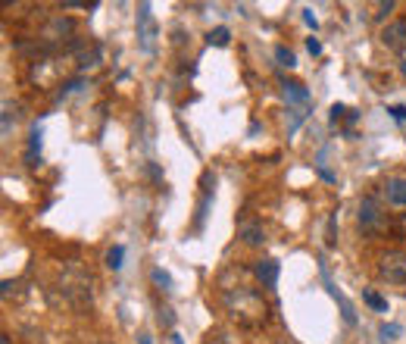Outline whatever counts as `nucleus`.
I'll list each match as a JSON object with an SVG mask.
<instances>
[{
  "instance_id": "obj_1",
  "label": "nucleus",
  "mask_w": 406,
  "mask_h": 344,
  "mask_svg": "<svg viewBox=\"0 0 406 344\" xmlns=\"http://www.w3.org/2000/svg\"><path fill=\"white\" fill-rule=\"evenodd\" d=\"M222 303L231 313V319H238L247 328H256L269 319V307H265L263 294L253 291V288H231V291L222 294Z\"/></svg>"
},
{
  "instance_id": "obj_2",
  "label": "nucleus",
  "mask_w": 406,
  "mask_h": 344,
  "mask_svg": "<svg viewBox=\"0 0 406 344\" xmlns=\"http://www.w3.org/2000/svg\"><path fill=\"white\" fill-rule=\"evenodd\" d=\"M60 294L62 303L72 310H88L94 303V279L88 269H82L78 263H69L66 269L60 272Z\"/></svg>"
},
{
  "instance_id": "obj_3",
  "label": "nucleus",
  "mask_w": 406,
  "mask_h": 344,
  "mask_svg": "<svg viewBox=\"0 0 406 344\" xmlns=\"http://www.w3.org/2000/svg\"><path fill=\"white\" fill-rule=\"evenodd\" d=\"M378 276L390 285H406V250H385L378 257Z\"/></svg>"
},
{
  "instance_id": "obj_4",
  "label": "nucleus",
  "mask_w": 406,
  "mask_h": 344,
  "mask_svg": "<svg viewBox=\"0 0 406 344\" xmlns=\"http://www.w3.org/2000/svg\"><path fill=\"white\" fill-rule=\"evenodd\" d=\"M138 38H141V50H144V53H156V38H160V28H156L150 4H141L138 6Z\"/></svg>"
},
{
  "instance_id": "obj_5",
  "label": "nucleus",
  "mask_w": 406,
  "mask_h": 344,
  "mask_svg": "<svg viewBox=\"0 0 406 344\" xmlns=\"http://www.w3.org/2000/svg\"><path fill=\"white\" fill-rule=\"evenodd\" d=\"M75 35V22L69 19V16H53L50 22L44 26L41 38L47 44H60V41H69V38Z\"/></svg>"
},
{
  "instance_id": "obj_6",
  "label": "nucleus",
  "mask_w": 406,
  "mask_h": 344,
  "mask_svg": "<svg viewBox=\"0 0 406 344\" xmlns=\"http://www.w3.org/2000/svg\"><path fill=\"white\" fill-rule=\"evenodd\" d=\"M359 225H363V232L381 229V200L375 194H366L359 200Z\"/></svg>"
},
{
  "instance_id": "obj_7",
  "label": "nucleus",
  "mask_w": 406,
  "mask_h": 344,
  "mask_svg": "<svg viewBox=\"0 0 406 344\" xmlns=\"http://www.w3.org/2000/svg\"><path fill=\"white\" fill-rule=\"evenodd\" d=\"M381 44L388 50H406V19H394L381 28Z\"/></svg>"
},
{
  "instance_id": "obj_8",
  "label": "nucleus",
  "mask_w": 406,
  "mask_h": 344,
  "mask_svg": "<svg viewBox=\"0 0 406 344\" xmlns=\"http://www.w3.org/2000/svg\"><path fill=\"white\" fill-rule=\"evenodd\" d=\"M319 269H322V279H325V288H328V294H331L334 297V301H338L341 303V313H344V323H350V326H353L356 323V313H353V303H350L347 301V297H344V291H341V288L338 285H334V281H331V276H328V266L322 263V266H319Z\"/></svg>"
},
{
  "instance_id": "obj_9",
  "label": "nucleus",
  "mask_w": 406,
  "mask_h": 344,
  "mask_svg": "<svg viewBox=\"0 0 406 344\" xmlns=\"http://www.w3.org/2000/svg\"><path fill=\"white\" fill-rule=\"evenodd\" d=\"M385 200L390 207H406V176H388L385 178Z\"/></svg>"
},
{
  "instance_id": "obj_10",
  "label": "nucleus",
  "mask_w": 406,
  "mask_h": 344,
  "mask_svg": "<svg viewBox=\"0 0 406 344\" xmlns=\"http://www.w3.org/2000/svg\"><path fill=\"white\" fill-rule=\"evenodd\" d=\"M253 276L260 279L263 288H275L278 285V263L275 260H256L253 263Z\"/></svg>"
},
{
  "instance_id": "obj_11",
  "label": "nucleus",
  "mask_w": 406,
  "mask_h": 344,
  "mask_svg": "<svg viewBox=\"0 0 406 344\" xmlns=\"http://www.w3.org/2000/svg\"><path fill=\"white\" fill-rule=\"evenodd\" d=\"M238 235H241V241L250 244V247H260L263 241H265V232H263L260 222H241L238 225Z\"/></svg>"
},
{
  "instance_id": "obj_12",
  "label": "nucleus",
  "mask_w": 406,
  "mask_h": 344,
  "mask_svg": "<svg viewBox=\"0 0 406 344\" xmlns=\"http://www.w3.org/2000/svg\"><path fill=\"white\" fill-rule=\"evenodd\" d=\"M28 166H38L35 160H41V125H31V135H28V151H26Z\"/></svg>"
},
{
  "instance_id": "obj_13",
  "label": "nucleus",
  "mask_w": 406,
  "mask_h": 344,
  "mask_svg": "<svg viewBox=\"0 0 406 344\" xmlns=\"http://www.w3.org/2000/svg\"><path fill=\"white\" fill-rule=\"evenodd\" d=\"M285 97L294 100V104H307L309 94H307V88H303L300 82H285Z\"/></svg>"
},
{
  "instance_id": "obj_14",
  "label": "nucleus",
  "mask_w": 406,
  "mask_h": 344,
  "mask_svg": "<svg viewBox=\"0 0 406 344\" xmlns=\"http://www.w3.org/2000/svg\"><path fill=\"white\" fill-rule=\"evenodd\" d=\"M122 260H125V247H122V244H113V247L106 250V266H109L113 272L122 269Z\"/></svg>"
},
{
  "instance_id": "obj_15",
  "label": "nucleus",
  "mask_w": 406,
  "mask_h": 344,
  "mask_svg": "<svg viewBox=\"0 0 406 344\" xmlns=\"http://www.w3.org/2000/svg\"><path fill=\"white\" fill-rule=\"evenodd\" d=\"M229 38H231V31L225 28V26H219V28H213V31L207 35V41L216 44V47H225V44H229Z\"/></svg>"
},
{
  "instance_id": "obj_16",
  "label": "nucleus",
  "mask_w": 406,
  "mask_h": 344,
  "mask_svg": "<svg viewBox=\"0 0 406 344\" xmlns=\"http://www.w3.org/2000/svg\"><path fill=\"white\" fill-rule=\"evenodd\" d=\"M363 301L369 303L372 310H378V313H388V301L381 294H375V291H363Z\"/></svg>"
},
{
  "instance_id": "obj_17",
  "label": "nucleus",
  "mask_w": 406,
  "mask_h": 344,
  "mask_svg": "<svg viewBox=\"0 0 406 344\" xmlns=\"http://www.w3.org/2000/svg\"><path fill=\"white\" fill-rule=\"evenodd\" d=\"M150 279H153V285H160L163 291H172V276L166 269H160V266H156V269L150 272Z\"/></svg>"
},
{
  "instance_id": "obj_18",
  "label": "nucleus",
  "mask_w": 406,
  "mask_h": 344,
  "mask_svg": "<svg viewBox=\"0 0 406 344\" xmlns=\"http://www.w3.org/2000/svg\"><path fill=\"white\" fill-rule=\"evenodd\" d=\"M100 63V47H91V53H82V63H78V69H94Z\"/></svg>"
},
{
  "instance_id": "obj_19",
  "label": "nucleus",
  "mask_w": 406,
  "mask_h": 344,
  "mask_svg": "<svg viewBox=\"0 0 406 344\" xmlns=\"http://www.w3.org/2000/svg\"><path fill=\"white\" fill-rule=\"evenodd\" d=\"M325 241H328V247L338 244V210L328 216V238H325Z\"/></svg>"
},
{
  "instance_id": "obj_20",
  "label": "nucleus",
  "mask_w": 406,
  "mask_h": 344,
  "mask_svg": "<svg viewBox=\"0 0 406 344\" xmlns=\"http://www.w3.org/2000/svg\"><path fill=\"white\" fill-rule=\"evenodd\" d=\"M275 60L281 63V66H297V57H294V50H287V47H275Z\"/></svg>"
},
{
  "instance_id": "obj_21",
  "label": "nucleus",
  "mask_w": 406,
  "mask_h": 344,
  "mask_svg": "<svg viewBox=\"0 0 406 344\" xmlns=\"http://www.w3.org/2000/svg\"><path fill=\"white\" fill-rule=\"evenodd\" d=\"M16 109H19V104H10V100L4 104V135H10V122H16Z\"/></svg>"
},
{
  "instance_id": "obj_22",
  "label": "nucleus",
  "mask_w": 406,
  "mask_h": 344,
  "mask_svg": "<svg viewBox=\"0 0 406 344\" xmlns=\"http://www.w3.org/2000/svg\"><path fill=\"white\" fill-rule=\"evenodd\" d=\"M82 78H72V82H66V85H62V88H60V94H57V100H62V97H69V94H72V91H78V88H82Z\"/></svg>"
},
{
  "instance_id": "obj_23",
  "label": "nucleus",
  "mask_w": 406,
  "mask_h": 344,
  "mask_svg": "<svg viewBox=\"0 0 406 344\" xmlns=\"http://www.w3.org/2000/svg\"><path fill=\"white\" fill-rule=\"evenodd\" d=\"M160 326H166V328L175 326V313H172L169 307H163V310H160Z\"/></svg>"
},
{
  "instance_id": "obj_24",
  "label": "nucleus",
  "mask_w": 406,
  "mask_h": 344,
  "mask_svg": "<svg viewBox=\"0 0 406 344\" xmlns=\"http://www.w3.org/2000/svg\"><path fill=\"white\" fill-rule=\"evenodd\" d=\"M397 335H400V326H381V338L385 341H397Z\"/></svg>"
},
{
  "instance_id": "obj_25",
  "label": "nucleus",
  "mask_w": 406,
  "mask_h": 344,
  "mask_svg": "<svg viewBox=\"0 0 406 344\" xmlns=\"http://www.w3.org/2000/svg\"><path fill=\"white\" fill-rule=\"evenodd\" d=\"M394 6H397L394 0H388V4H378V6H375V10H378V13H375V19H385L388 13H394Z\"/></svg>"
},
{
  "instance_id": "obj_26",
  "label": "nucleus",
  "mask_w": 406,
  "mask_h": 344,
  "mask_svg": "<svg viewBox=\"0 0 406 344\" xmlns=\"http://www.w3.org/2000/svg\"><path fill=\"white\" fill-rule=\"evenodd\" d=\"M344 113H347V109H344L341 104H334V107H331V116H328V119H331V122H341Z\"/></svg>"
},
{
  "instance_id": "obj_27",
  "label": "nucleus",
  "mask_w": 406,
  "mask_h": 344,
  "mask_svg": "<svg viewBox=\"0 0 406 344\" xmlns=\"http://www.w3.org/2000/svg\"><path fill=\"white\" fill-rule=\"evenodd\" d=\"M388 113L394 116V119H400V122L406 119V107H388Z\"/></svg>"
},
{
  "instance_id": "obj_28",
  "label": "nucleus",
  "mask_w": 406,
  "mask_h": 344,
  "mask_svg": "<svg viewBox=\"0 0 406 344\" xmlns=\"http://www.w3.org/2000/svg\"><path fill=\"white\" fill-rule=\"evenodd\" d=\"M307 50L309 53H322V44H319L316 38H307Z\"/></svg>"
},
{
  "instance_id": "obj_29",
  "label": "nucleus",
  "mask_w": 406,
  "mask_h": 344,
  "mask_svg": "<svg viewBox=\"0 0 406 344\" xmlns=\"http://www.w3.org/2000/svg\"><path fill=\"white\" fill-rule=\"evenodd\" d=\"M303 19H307V26H312V28L319 26V19H316V16H312V10H307V13H303Z\"/></svg>"
},
{
  "instance_id": "obj_30",
  "label": "nucleus",
  "mask_w": 406,
  "mask_h": 344,
  "mask_svg": "<svg viewBox=\"0 0 406 344\" xmlns=\"http://www.w3.org/2000/svg\"><path fill=\"white\" fill-rule=\"evenodd\" d=\"M400 235H403V241H406V213H403V219H400Z\"/></svg>"
},
{
  "instance_id": "obj_31",
  "label": "nucleus",
  "mask_w": 406,
  "mask_h": 344,
  "mask_svg": "<svg viewBox=\"0 0 406 344\" xmlns=\"http://www.w3.org/2000/svg\"><path fill=\"white\" fill-rule=\"evenodd\" d=\"M141 344H150V338H147V335H141Z\"/></svg>"
},
{
  "instance_id": "obj_32",
  "label": "nucleus",
  "mask_w": 406,
  "mask_h": 344,
  "mask_svg": "<svg viewBox=\"0 0 406 344\" xmlns=\"http://www.w3.org/2000/svg\"><path fill=\"white\" fill-rule=\"evenodd\" d=\"M172 344H182V338H178V335H172Z\"/></svg>"
},
{
  "instance_id": "obj_33",
  "label": "nucleus",
  "mask_w": 406,
  "mask_h": 344,
  "mask_svg": "<svg viewBox=\"0 0 406 344\" xmlns=\"http://www.w3.org/2000/svg\"><path fill=\"white\" fill-rule=\"evenodd\" d=\"M0 344H10V338H6V335H4V338H0Z\"/></svg>"
},
{
  "instance_id": "obj_34",
  "label": "nucleus",
  "mask_w": 406,
  "mask_h": 344,
  "mask_svg": "<svg viewBox=\"0 0 406 344\" xmlns=\"http://www.w3.org/2000/svg\"><path fill=\"white\" fill-rule=\"evenodd\" d=\"M400 69H403V75H406V60H403V66H400Z\"/></svg>"
},
{
  "instance_id": "obj_35",
  "label": "nucleus",
  "mask_w": 406,
  "mask_h": 344,
  "mask_svg": "<svg viewBox=\"0 0 406 344\" xmlns=\"http://www.w3.org/2000/svg\"><path fill=\"white\" fill-rule=\"evenodd\" d=\"M97 344H109V341H97Z\"/></svg>"
}]
</instances>
